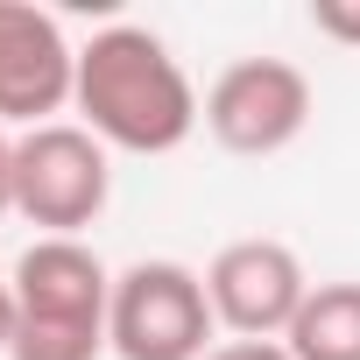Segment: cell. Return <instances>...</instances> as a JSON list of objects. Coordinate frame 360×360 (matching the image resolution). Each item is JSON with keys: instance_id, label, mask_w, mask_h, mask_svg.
Returning <instances> with one entry per match:
<instances>
[{"instance_id": "ba28073f", "label": "cell", "mask_w": 360, "mask_h": 360, "mask_svg": "<svg viewBox=\"0 0 360 360\" xmlns=\"http://www.w3.org/2000/svg\"><path fill=\"white\" fill-rule=\"evenodd\" d=\"M283 346L290 360H360V283H311Z\"/></svg>"}, {"instance_id": "3957f363", "label": "cell", "mask_w": 360, "mask_h": 360, "mask_svg": "<svg viewBox=\"0 0 360 360\" xmlns=\"http://www.w3.org/2000/svg\"><path fill=\"white\" fill-rule=\"evenodd\" d=\"M212 297L205 276L184 262H134L113 276V311H106V346L120 360H205L212 353Z\"/></svg>"}, {"instance_id": "8fae6325", "label": "cell", "mask_w": 360, "mask_h": 360, "mask_svg": "<svg viewBox=\"0 0 360 360\" xmlns=\"http://www.w3.org/2000/svg\"><path fill=\"white\" fill-rule=\"evenodd\" d=\"M15 212V134L0 127V219Z\"/></svg>"}, {"instance_id": "277c9868", "label": "cell", "mask_w": 360, "mask_h": 360, "mask_svg": "<svg viewBox=\"0 0 360 360\" xmlns=\"http://www.w3.org/2000/svg\"><path fill=\"white\" fill-rule=\"evenodd\" d=\"M311 127V78L290 57H240L205 92V134L226 155H283Z\"/></svg>"}, {"instance_id": "7a4b0ae2", "label": "cell", "mask_w": 360, "mask_h": 360, "mask_svg": "<svg viewBox=\"0 0 360 360\" xmlns=\"http://www.w3.org/2000/svg\"><path fill=\"white\" fill-rule=\"evenodd\" d=\"M113 198V148L78 127L50 120L15 134V212L36 226V240H85Z\"/></svg>"}, {"instance_id": "30bf717a", "label": "cell", "mask_w": 360, "mask_h": 360, "mask_svg": "<svg viewBox=\"0 0 360 360\" xmlns=\"http://www.w3.org/2000/svg\"><path fill=\"white\" fill-rule=\"evenodd\" d=\"M205 360H290V346L283 339H219Z\"/></svg>"}, {"instance_id": "7c38bea8", "label": "cell", "mask_w": 360, "mask_h": 360, "mask_svg": "<svg viewBox=\"0 0 360 360\" xmlns=\"http://www.w3.org/2000/svg\"><path fill=\"white\" fill-rule=\"evenodd\" d=\"M8 346H15V283L0 269V360H8Z\"/></svg>"}, {"instance_id": "5b68a950", "label": "cell", "mask_w": 360, "mask_h": 360, "mask_svg": "<svg viewBox=\"0 0 360 360\" xmlns=\"http://www.w3.org/2000/svg\"><path fill=\"white\" fill-rule=\"evenodd\" d=\"M205 297H212V318L233 339H283L297 325L304 297H311V276H304L290 240L248 233V240H226L205 262Z\"/></svg>"}, {"instance_id": "52a82bcc", "label": "cell", "mask_w": 360, "mask_h": 360, "mask_svg": "<svg viewBox=\"0 0 360 360\" xmlns=\"http://www.w3.org/2000/svg\"><path fill=\"white\" fill-rule=\"evenodd\" d=\"M15 283V325L43 332H106L113 311V269L85 240H29L8 269Z\"/></svg>"}, {"instance_id": "6da1fadb", "label": "cell", "mask_w": 360, "mask_h": 360, "mask_svg": "<svg viewBox=\"0 0 360 360\" xmlns=\"http://www.w3.org/2000/svg\"><path fill=\"white\" fill-rule=\"evenodd\" d=\"M71 106H78V127H92L120 155H176L205 120V99H198L191 71L141 22H106L78 50Z\"/></svg>"}, {"instance_id": "9c48e42d", "label": "cell", "mask_w": 360, "mask_h": 360, "mask_svg": "<svg viewBox=\"0 0 360 360\" xmlns=\"http://www.w3.org/2000/svg\"><path fill=\"white\" fill-rule=\"evenodd\" d=\"M311 29H318L325 43L360 50V0H311Z\"/></svg>"}, {"instance_id": "8992f818", "label": "cell", "mask_w": 360, "mask_h": 360, "mask_svg": "<svg viewBox=\"0 0 360 360\" xmlns=\"http://www.w3.org/2000/svg\"><path fill=\"white\" fill-rule=\"evenodd\" d=\"M78 92V50L57 15L0 0V127H50Z\"/></svg>"}]
</instances>
